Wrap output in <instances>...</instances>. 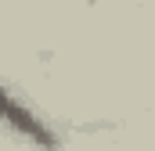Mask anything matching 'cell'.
<instances>
[{
    "label": "cell",
    "instance_id": "6da1fadb",
    "mask_svg": "<svg viewBox=\"0 0 155 151\" xmlns=\"http://www.w3.org/2000/svg\"><path fill=\"white\" fill-rule=\"evenodd\" d=\"M0 126L11 130L18 140L40 148V151H61V140H58V133L51 130V122L40 112H33V104H25L22 97H15V94L4 90V86H0Z\"/></svg>",
    "mask_w": 155,
    "mask_h": 151
}]
</instances>
